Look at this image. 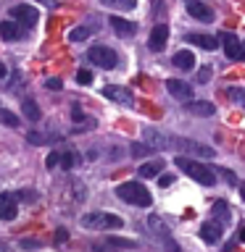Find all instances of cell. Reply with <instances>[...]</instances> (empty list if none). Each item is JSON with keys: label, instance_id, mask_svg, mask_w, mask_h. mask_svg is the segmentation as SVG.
Masks as SVG:
<instances>
[{"label": "cell", "instance_id": "cell-1", "mask_svg": "<svg viewBox=\"0 0 245 252\" xmlns=\"http://www.w3.org/2000/svg\"><path fill=\"white\" fill-rule=\"evenodd\" d=\"M174 165L182 168V173H187L190 179H195L198 184H203V187H213V184H216V173H213V168L193 160V158L179 155V158H174Z\"/></svg>", "mask_w": 245, "mask_h": 252}, {"label": "cell", "instance_id": "cell-2", "mask_svg": "<svg viewBox=\"0 0 245 252\" xmlns=\"http://www.w3.org/2000/svg\"><path fill=\"white\" fill-rule=\"evenodd\" d=\"M116 197L129 205H140V208H150L153 205V197L140 181H124V184L116 187Z\"/></svg>", "mask_w": 245, "mask_h": 252}, {"label": "cell", "instance_id": "cell-3", "mask_svg": "<svg viewBox=\"0 0 245 252\" xmlns=\"http://www.w3.org/2000/svg\"><path fill=\"white\" fill-rule=\"evenodd\" d=\"M82 226L84 228H92V231H103V228H122L124 220L114 216V213H87V216H82Z\"/></svg>", "mask_w": 245, "mask_h": 252}, {"label": "cell", "instance_id": "cell-4", "mask_svg": "<svg viewBox=\"0 0 245 252\" xmlns=\"http://www.w3.org/2000/svg\"><path fill=\"white\" fill-rule=\"evenodd\" d=\"M87 61L95 63V66H100V68H106V71H111V68H116L119 55L106 45H92L90 50H87Z\"/></svg>", "mask_w": 245, "mask_h": 252}, {"label": "cell", "instance_id": "cell-5", "mask_svg": "<svg viewBox=\"0 0 245 252\" xmlns=\"http://www.w3.org/2000/svg\"><path fill=\"white\" fill-rule=\"evenodd\" d=\"M142 137H145V142L153 150H174V134H166V131L153 129V126H145Z\"/></svg>", "mask_w": 245, "mask_h": 252}, {"label": "cell", "instance_id": "cell-6", "mask_svg": "<svg viewBox=\"0 0 245 252\" xmlns=\"http://www.w3.org/2000/svg\"><path fill=\"white\" fill-rule=\"evenodd\" d=\"M174 150L198 155V158H213V147H205V145H201V142L187 139V137H174Z\"/></svg>", "mask_w": 245, "mask_h": 252}, {"label": "cell", "instance_id": "cell-7", "mask_svg": "<svg viewBox=\"0 0 245 252\" xmlns=\"http://www.w3.org/2000/svg\"><path fill=\"white\" fill-rule=\"evenodd\" d=\"M11 19H16L21 24V27H27V29H32L35 24L40 21V13H37V8L35 5H27V3H19V5H13L11 11Z\"/></svg>", "mask_w": 245, "mask_h": 252}, {"label": "cell", "instance_id": "cell-8", "mask_svg": "<svg viewBox=\"0 0 245 252\" xmlns=\"http://www.w3.org/2000/svg\"><path fill=\"white\" fill-rule=\"evenodd\" d=\"M221 47H224V53H227L229 61H245V45L235 34L224 32V34H221Z\"/></svg>", "mask_w": 245, "mask_h": 252}, {"label": "cell", "instance_id": "cell-9", "mask_svg": "<svg viewBox=\"0 0 245 252\" xmlns=\"http://www.w3.org/2000/svg\"><path fill=\"white\" fill-rule=\"evenodd\" d=\"M166 42H169V27H166V24H156L153 32H150V37H148V47L153 53H161L166 47Z\"/></svg>", "mask_w": 245, "mask_h": 252}, {"label": "cell", "instance_id": "cell-10", "mask_svg": "<svg viewBox=\"0 0 245 252\" xmlns=\"http://www.w3.org/2000/svg\"><path fill=\"white\" fill-rule=\"evenodd\" d=\"M24 34H27V27H21L16 19L0 21V37H3L5 42H16V39H21Z\"/></svg>", "mask_w": 245, "mask_h": 252}, {"label": "cell", "instance_id": "cell-11", "mask_svg": "<svg viewBox=\"0 0 245 252\" xmlns=\"http://www.w3.org/2000/svg\"><path fill=\"white\" fill-rule=\"evenodd\" d=\"M16 213H19V197L3 192L0 194V220H13Z\"/></svg>", "mask_w": 245, "mask_h": 252}, {"label": "cell", "instance_id": "cell-12", "mask_svg": "<svg viewBox=\"0 0 245 252\" xmlns=\"http://www.w3.org/2000/svg\"><path fill=\"white\" fill-rule=\"evenodd\" d=\"M187 13L193 16L195 21H203V24H211L213 21V11L201 0H187Z\"/></svg>", "mask_w": 245, "mask_h": 252}, {"label": "cell", "instance_id": "cell-13", "mask_svg": "<svg viewBox=\"0 0 245 252\" xmlns=\"http://www.w3.org/2000/svg\"><path fill=\"white\" fill-rule=\"evenodd\" d=\"M103 94H106L108 100H114V102H119V105H134V94L126 90V87H106L103 90Z\"/></svg>", "mask_w": 245, "mask_h": 252}, {"label": "cell", "instance_id": "cell-14", "mask_svg": "<svg viewBox=\"0 0 245 252\" xmlns=\"http://www.w3.org/2000/svg\"><path fill=\"white\" fill-rule=\"evenodd\" d=\"M111 29L116 32L119 37H134L137 34V24L129 21V19H122V16H111Z\"/></svg>", "mask_w": 245, "mask_h": 252}, {"label": "cell", "instance_id": "cell-15", "mask_svg": "<svg viewBox=\"0 0 245 252\" xmlns=\"http://www.w3.org/2000/svg\"><path fill=\"white\" fill-rule=\"evenodd\" d=\"M166 90H169V94L177 97V100H190L193 97V84L182 82V79H169V82H166Z\"/></svg>", "mask_w": 245, "mask_h": 252}, {"label": "cell", "instance_id": "cell-16", "mask_svg": "<svg viewBox=\"0 0 245 252\" xmlns=\"http://www.w3.org/2000/svg\"><path fill=\"white\" fill-rule=\"evenodd\" d=\"M201 239L205 244H216L221 239V223H216V220H205V223L201 226Z\"/></svg>", "mask_w": 245, "mask_h": 252}, {"label": "cell", "instance_id": "cell-17", "mask_svg": "<svg viewBox=\"0 0 245 252\" xmlns=\"http://www.w3.org/2000/svg\"><path fill=\"white\" fill-rule=\"evenodd\" d=\"M187 110L193 116H201V118H208L216 113V105H211L208 100H187Z\"/></svg>", "mask_w": 245, "mask_h": 252}, {"label": "cell", "instance_id": "cell-18", "mask_svg": "<svg viewBox=\"0 0 245 252\" xmlns=\"http://www.w3.org/2000/svg\"><path fill=\"white\" fill-rule=\"evenodd\" d=\"M166 168V163L161 160V158H153V160H148V163H142L137 173L142 179H153V176H161V171Z\"/></svg>", "mask_w": 245, "mask_h": 252}, {"label": "cell", "instance_id": "cell-19", "mask_svg": "<svg viewBox=\"0 0 245 252\" xmlns=\"http://www.w3.org/2000/svg\"><path fill=\"white\" fill-rule=\"evenodd\" d=\"M185 42H193L195 47H203V50H216V47L221 45L219 39L211 37V34H187Z\"/></svg>", "mask_w": 245, "mask_h": 252}, {"label": "cell", "instance_id": "cell-20", "mask_svg": "<svg viewBox=\"0 0 245 252\" xmlns=\"http://www.w3.org/2000/svg\"><path fill=\"white\" fill-rule=\"evenodd\" d=\"M171 63H174L179 71H190V68H195V55L190 53V50H179V53H174Z\"/></svg>", "mask_w": 245, "mask_h": 252}, {"label": "cell", "instance_id": "cell-21", "mask_svg": "<svg viewBox=\"0 0 245 252\" xmlns=\"http://www.w3.org/2000/svg\"><path fill=\"white\" fill-rule=\"evenodd\" d=\"M148 226L153 228V234H156L161 242L166 239V236H171V234H169V226H166V223H163V218H161V216H156V213H150V216H148Z\"/></svg>", "mask_w": 245, "mask_h": 252}, {"label": "cell", "instance_id": "cell-22", "mask_svg": "<svg viewBox=\"0 0 245 252\" xmlns=\"http://www.w3.org/2000/svg\"><path fill=\"white\" fill-rule=\"evenodd\" d=\"M95 34V27H77L69 32V42H84L87 37Z\"/></svg>", "mask_w": 245, "mask_h": 252}, {"label": "cell", "instance_id": "cell-23", "mask_svg": "<svg viewBox=\"0 0 245 252\" xmlns=\"http://www.w3.org/2000/svg\"><path fill=\"white\" fill-rule=\"evenodd\" d=\"M21 110H24V116H27L29 121H40V116H42V110L37 108L35 100H24L21 102Z\"/></svg>", "mask_w": 245, "mask_h": 252}, {"label": "cell", "instance_id": "cell-24", "mask_svg": "<svg viewBox=\"0 0 245 252\" xmlns=\"http://www.w3.org/2000/svg\"><path fill=\"white\" fill-rule=\"evenodd\" d=\"M106 8H116V11H134L137 0H100Z\"/></svg>", "mask_w": 245, "mask_h": 252}, {"label": "cell", "instance_id": "cell-25", "mask_svg": "<svg viewBox=\"0 0 245 252\" xmlns=\"http://www.w3.org/2000/svg\"><path fill=\"white\" fill-rule=\"evenodd\" d=\"M129 153H132V158H148L150 153H153V147L145 145V142H132Z\"/></svg>", "mask_w": 245, "mask_h": 252}, {"label": "cell", "instance_id": "cell-26", "mask_svg": "<svg viewBox=\"0 0 245 252\" xmlns=\"http://www.w3.org/2000/svg\"><path fill=\"white\" fill-rule=\"evenodd\" d=\"M0 124H3V126H11V129H16V126H19V118H16V113H11L8 108L0 105Z\"/></svg>", "mask_w": 245, "mask_h": 252}, {"label": "cell", "instance_id": "cell-27", "mask_svg": "<svg viewBox=\"0 0 245 252\" xmlns=\"http://www.w3.org/2000/svg\"><path fill=\"white\" fill-rule=\"evenodd\" d=\"M213 216H219V223L224 226L227 220H229V208H227V202H221V200L213 202Z\"/></svg>", "mask_w": 245, "mask_h": 252}, {"label": "cell", "instance_id": "cell-28", "mask_svg": "<svg viewBox=\"0 0 245 252\" xmlns=\"http://www.w3.org/2000/svg\"><path fill=\"white\" fill-rule=\"evenodd\" d=\"M114 250H132V247H137V242H132V239H119V236H108L106 239Z\"/></svg>", "mask_w": 245, "mask_h": 252}, {"label": "cell", "instance_id": "cell-29", "mask_svg": "<svg viewBox=\"0 0 245 252\" xmlns=\"http://www.w3.org/2000/svg\"><path fill=\"white\" fill-rule=\"evenodd\" d=\"M77 160H79V158H77V153H71V150H69V153H61V168H74V165H77Z\"/></svg>", "mask_w": 245, "mask_h": 252}, {"label": "cell", "instance_id": "cell-30", "mask_svg": "<svg viewBox=\"0 0 245 252\" xmlns=\"http://www.w3.org/2000/svg\"><path fill=\"white\" fill-rule=\"evenodd\" d=\"M53 139V137H45V134H37V131H29L27 134V142H32V145H42V142Z\"/></svg>", "mask_w": 245, "mask_h": 252}, {"label": "cell", "instance_id": "cell-31", "mask_svg": "<svg viewBox=\"0 0 245 252\" xmlns=\"http://www.w3.org/2000/svg\"><path fill=\"white\" fill-rule=\"evenodd\" d=\"M77 82H79V84H90V82H92V71L79 68V71H77Z\"/></svg>", "mask_w": 245, "mask_h": 252}, {"label": "cell", "instance_id": "cell-32", "mask_svg": "<svg viewBox=\"0 0 245 252\" xmlns=\"http://www.w3.org/2000/svg\"><path fill=\"white\" fill-rule=\"evenodd\" d=\"M211 66H203L201 71H198V84H208V79H211Z\"/></svg>", "mask_w": 245, "mask_h": 252}, {"label": "cell", "instance_id": "cell-33", "mask_svg": "<svg viewBox=\"0 0 245 252\" xmlns=\"http://www.w3.org/2000/svg\"><path fill=\"white\" fill-rule=\"evenodd\" d=\"M227 94H229L232 100H237V102H240V105L245 108V90H235V87H232V90H227Z\"/></svg>", "mask_w": 245, "mask_h": 252}, {"label": "cell", "instance_id": "cell-34", "mask_svg": "<svg viewBox=\"0 0 245 252\" xmlns=\"http://www.w3.org/2000/svg\"><path fill=\"white\" fill-rule=\"evenodd\" d=\"M219 173H221V179L227 181V184H232V187H237V176L229 168H219Z\"/></svg>", "mask_w": 245, "mask_h": 252}, {"label": "cell", "instance_id": "cell-35", "mask_svg": "<svg viewBox=\"0 0 245 252\" xmlns=\"http://www.w3.org/2000/svg\"><path fill=\"white\" fill-rule=\"evenodd\" d=\"M163 252H182V247L171 239V236H166V239H163Z\"/></svg>", "mask_w": 245, "mask_h": 252}, {"label": "cell", "instance_id": "cell-36", "mask_svg": "<svg viewBox=\"0 0 245 252\" xmlns=\"http://www.w3.org/2000/svg\"><path fill=\"white\" fill-rule=\"evenodd\" d=\"M47 168H55V165H61V153H50L47 155V160H45Z\"/></svg>", "mask_w": 245, "mask_h": 252}, {"label": "cell", "instance_id": "cell-37", "mask_svg": "<svg viewBox=\"0 0 245 252\" xmlns=\"http://www.w3.org/2000/svg\"><path fill=\"white\" fill-rule=\"evenodd\" d=\"M45 87H47V90H61V87H63V82H61V79H47V82H45Z\"/></svg>", "mask_w": 245, "mask_h": 252}, {"label": "cell", "instance_id": "cell-38", "mask_svg": "<svg viewBox=\"0 0 245 252\" xmlns=\"http://www.w3.org/2000/svg\"><path fill=\"white\" fill-rule=\"evenodd\" d=\"M71 118H74L77 124H79V121H84V113H82V108H79V105L71 108Z\"/></svg>", "mask_w": 245, "mask_h": 252}, {"label": "cell", "instance_id": "cell-39", "mask_svg": "<svg viewBox=\"0 0 245 252\" xmlns=\"http://www.w3.org/2000/svg\"><path fill=\"white\" fill-rule=\"evenodd\" d=\"M158 184H161V187H171V184H174V176H169V173H161V176H158Z\"/></svg>", "mask_w": 245, "mask_h": 252}, {"label": "cell", "instance_id": "cell-40", "mask_svg": "<svg viewBox=\"0 0 245 252\" xmlns=\"http://www.w3.org/2000/svg\"><path fill=\"white\" fill-rule=\"evenodd\" d=\"M66 239H69V231H66V228H58V231H55V244H61Z\"/></svg>", "mask_w": 245, "mask_h": 252}, {"label": "cell", "instance_id": "cell-41", "mask_svg": "<svg viewBox=\"0 0 245 252\" xmlns=\"http://www.w3.org/2000/svg\"><path fill=\"white\" fill-rule=\"evenodd\" d=\"M16 197H21V200H29V202H32V200H37V194H35V192H29V189H21V192L16 194Z\"/></svg>", "mask_w": 245, "mask_h": 252}, {"label": "cell", "instance_id": "cell-42", "mask_svg": "<svg viewBox=\"0 0 245 252\" xmlns=\"http://www.w3.org/2000/svg\"><path fill=\"white\" fill-rule=\"evenodd\" d=\"M21 247L32 250V247H40V242H37V239H24V242H21Z\"/></svg>", "mask_w": 245, "mask_h": 252}, {"label": "cell", "instance_id": "cell-43", "mask_svg": "<svg viewBox=\"0 0 245 252\" xmlns=\"http://www.w3.org/2000/svg\"><path fill=\"white\" fill-rule=\"evenodd\" d=\"M237 239H240V242H243V244H245V223H243V226H240V231H237Z\"/></svg>", "mask_w": 245, "mask_h": 252}, {"label": "cell", "instance_id": "cell-44", "mask_svg": "<svg viewBox=\"0 0 245 252\" xmlns=\"http://www.w3.org/2000/svg\"><path fill=\"white\" fill-rule=\"evenodd\" d=\"M42 5H47V8H55V0H40Z\"/></svg>", "mask_w": 245, "mask_h": 252}, {"label": "cell", "instance_id": "cell-45", "mask_svg": "<svg viewBox=\"0 0 245 252\" xmlns=\"http://www.w3.org/2000/svg\"><path fill=\"white\" fill-rule=\"evenodd\" d=\"M8 74V68H5V63H0V79H3Z\"/></svg>", "mask_w": 245, "mask_h": 252}, {"label": "cell", "instance_id": "cell-46", "mask_svg": "<svg viewBox=\"0 0 245 252\" xmlns=\"http://www.w3.org/2000/svg\"><path fill=\"white\" fill-rule=\"evenodd\" d=\"M240 194H243V200H245V184H240Z\"/></svg>", "mask_w": 245, "mask_h": 252}]
</instances>
